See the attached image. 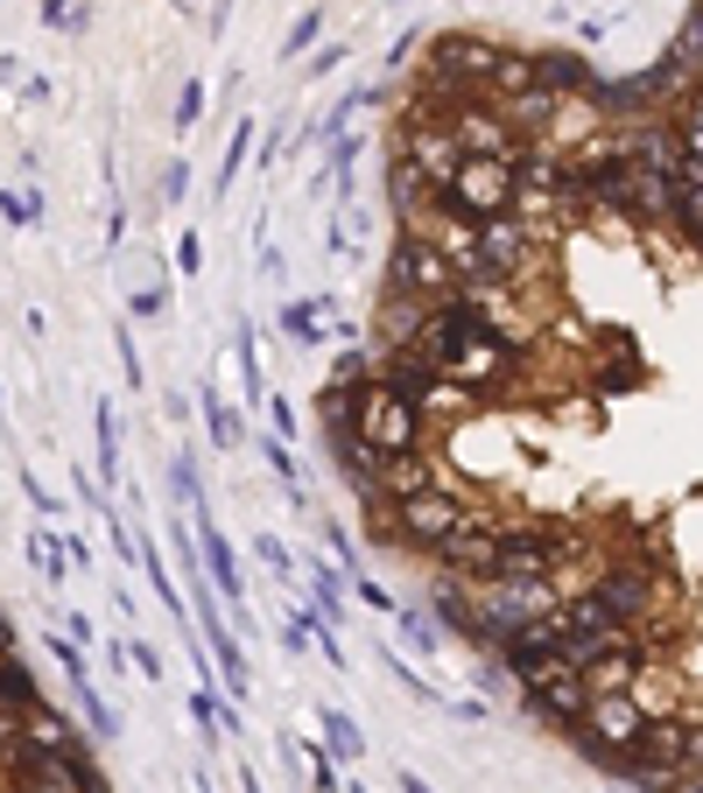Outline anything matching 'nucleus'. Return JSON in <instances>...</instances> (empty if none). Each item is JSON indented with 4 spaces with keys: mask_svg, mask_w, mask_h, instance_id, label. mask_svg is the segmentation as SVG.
Here are the masks:
<instances>
[{
    "mask_svg": "<svg viewBox=\"0 0 703 793\" xmlns=\"http://www.w3.org/2000/svg\"><path fill=\"white\" fill-rule=\"evenodd\" d=\"M324 429H352L366 450L402 457V450H429V421L415 415L408 394H394L387 379H359V386H324Z\"/></svg>",
    "mask_w": 703,
    "mask_h": 793,
    "instance_id": "nucleus-1",
    "label": "nucleus"
},
{
    "mask_svg": "<svg viewBox=\"0 0 703 793\" xmlns=\"http://www.w3.org/2000/svg\"><path fill=\"white\" fill-rule=\"evenodd\" d=\"M500 50L507 43H492V35H479V29H444V35L423 43V77H415V85L444 92L450 106L492 99V64H500Z\"/></svg>",
    "mask_w": 703,
    "mask_h": 793,
    "instance_id": "nucleus-2",
    "label": "nucleus"
},
{
    "mask_svg": "<svg viewBox=\"0 0 703 793\" xmlns=\"http://www.w3.org/2000/svg\"><path fill=\"white\" fill-rule=\"evenodd\" d=\"M387 302H423V309H444V302H458L465 296V281H458V267L444 260V246L429 239V232H402L394 239V254H387Z\"/></svg>",
    "mask_w": 703,
    "mask_h": 793,
    "instance_id": "nucleus-3",
    "label": "nucleus"
},
{
    "mask_svg": "<svg viewBox=\"0 0 703 793\" xmlns=\"http://www.w3.org/2000/svg\"><path fill=\"white\" fill-rule=\"evenodd\" d=\"M471 519V499L465 492H450V485H429V492H415V499H402V506H387V519H380V540H408V548H423V555H436L450 534H458Z\"/></svg>",
    "mask_w": 703,
    "mask_h": 793,
    "instance_id": "nucleus-4",
    "label": "nucleus"
},
{
    "mask_svg": "<svg viewBox=\"0 0 703 793\" xmlns=\"http://www.w3.org/2000/svg\"><path fill=\"white\" fill-rule=\"evenodd\" d=\"M514 162H492V154H465V169L436 190V204L450 211V218L479 225V218H500V211H514Z\"/></svg>",
    "mask_w": 703,
    "mask_h": 793,
    "instance_id": "nucleus-5",
    "label": "nucleus"
},
{
    "mask_svg": "<svg viewBox=\"0 0 703 793\" xmlns=\"http://www.w3.org/2000/svg\"><path fill=\"white\" fill-rule=\"evenodd\" d=\"M640 730H648V703H640V695H592V709H584V724L569 730V744H577L592 765H613V759H626V751L640 744Z\"/></svg>",
    "mask_w": 703,
    "mask_h": 793,
    "instance_id": "nucleus-6",
    "label": "nucleus"
},
{
    "mask_svg": "<svg viewBox=\"0 0 703 793\" xmlns=\"http://www.w3.org/2000/svg\"><path fill=\"white\" fill-rule=\"evenodd\" d=\"M394 154H402V162H408L423 183H436V190H444V183L465 169V148H458V133H450V127H402Z\"/></svg>",
    "mask_w": 703,
    "mask_h": 793,
    "instance_id": "nucleus-7",
    "label": "nucleus"
},
{
    "mask_svg": "<svg viewBox=\"0 0 703 793\" xmlns=\"http://www.w3.org/2000/svg\"><path fill=\"white\" fill-rule=\"evenodd\" d=\"M198 625H204V646H212V667L225 674V695H254V667H246V646H239V632H225V618H219V604L198 590Z\"/></svg>",
    "mask_w": 703,
    "mask_h": 793,
    "instance_id": "nucleus-8",
    "label": "nucleus"
},
{
    "mask_svg": "<svg viewBox=\"0 0 703 793\" xmlns=\"http://www.w3.org/2000/svg\"><path fill=\"white\" fill-rule=\"evenodd\" d=\"M528 703V717L535 724H548V730H577L584 724V709H592V688H584V674H556V682H542V688H528L521 695Z\"/></svg>",
    "mask_w": 703,
    "mask_h": 793,
    "instance_id": "nucleus-9",
    "label": "nucleus"
},
{
    "mask_svg": "<svg viewBox=\"0 0 703 793\" xmlns=\"http://www.w3.org/2000/svg\"><path fill=\"white\" fill-rule=\"evenodd\" d=\"M535 85H548L563 106H592L598 92V71L584 64L577 50H535Z\"/></svg>",
    "mask_w": 703,
    "mask_h": 793,
    "instance_id": "nucleus-10",
    "label": "nucleus"
},
{
    "mask_svg": "<svg viewBox=\"0 0 703 793\" xmlns=\"http://www.w3.org/2000/svg\"><path fill=\"white\" fill-rule=\"evenodd\" d=\"M429 485H444L429 450H402V457H387V463H380V513L402 506V499H415V492H429Z\"/></svg>",
    "mask_w": 703,
    "mask_h": 793,
    "instance_id": "nucleus-11",
    "label": "nucleus"
},
{
    "mask_svg": "<svg viewBox=\"0 0 703 793\" xmlns=\"http://www.w3.org/2000/svg\"><path fill=\"white\" fill-rule=\"evenodd\" d=\"M669 232L690 254L703 260V169H690L682 162V183H675V211H669Z\"/></svg>",
    "mask_w": 703,
    "mask_h": 793,
    "instance_id": "nucleus-12",
    "label": "nucleus"
},
{
    "mask_svg": "<svg viewBox=\"0 0 703 793\" xmlns=\"http://www.w3.org/2000/svg\"><path fill=\"white\" fill-rule=\"evenodd\" d=\"M35 709H43V703H35ZM35 709L0 703V780H8V772L29 759V717H35Z\"/></svg>",
    "mask_w": 703,
    "mask_h": 793,
    "instance_id": "nucleus-13",
    "label": "nucleus"
},
{
    "mask_svg": "<svg viewBox=\"0 0 703 793\" xmlns=\"http://www.w3.org/2000/svg\"><path fill=\"white\" fill-rule=\"evenodd\" d=\"M204 436H212V450H219V457L246 450V421H239V408H225L212 386H204Z\"/></svg>",
    "mask_w": 703,
    "mask_h": 793,
    "instance_id": "nucleus-14",
    "label": "nucleus"
},
{
    "mask_svg": "<svg viewBox=\"0 0 703 793\" xmlns=\"http://www.w3.org/2000/svg\"><path fill=\"white\" fill-rule=\"evenodd\" d=\"M317 730H324V759H338V765H359V751H366V738H359V724L345 717V709H324V717H317Z\"/></svg>",
    "mask_w": 703,
    "mask_h": 793,
    "instance_id": "nucleus-15",
    "label": "nucleus"
},
{
    "mask_svg": "<svg viewBox=\"0 0 703 793\" xmlns=\"http://www.w3.org/2000/svg\"><path fill=\"white\" fill-rule=\"evenodd\" d=\"M92 442H99V478L120 485V415H113V400H92Z\"/></svg>",
    "mask_w": 703,
    "mask_h": 793,
    "instance_id": "nucleus-16",
    "label": "nucleus"
},
{
    "mask_svg": "<svg viewBox=\"0 0 703 793\" xmlns=\"http://www.w3.org/2000/svg\"><path fill=\"white\" fill-rule=\"evenodd\" d=\"M310 597H317V618L324 625H345V583H338V569H324V562H310Z\"/></svg>",
    "mask_w": 703,
    "mask_h": 793,
    "instance_id": "nucleus-17",
    "label": "nucleus"
},
{
    "mask_svg": "<svg viewBox=\"0 0 703 793\" xmlns=\"http://www.w3.org/2000/svg\"><path fill=\"white\" fill-rule=\"evenodd\" d=\"M0 703H22V709H35L43 703V682L29 674V661L14 653V661H0Z\"/></svg>",
    "mask_w": 703,
    "mask_h": 793,
    "instance_id": "nucleus-18",
    "label": "nucleus"
},
{
    "mask_svg": "<svg viewBox=\"0 0 703 793\" xmlns=\"http://www.w3.org/2000/svg\"><path fill=\"white\" fill-rule=\"evenodd\" d=\"M29 562L43 583H64L71 576V555H64V534H29Z\"/></svg>",
    "mask_w": 703,
    "mask_h": 793,
    "instance_id": "nucleus-19",
    "label": "nucleus"
},
{
    "mask_svg": "<svg viewBox=\"0 0 703 793\" xmlns=\"http://www.w3.org/2000/svg\"><path fill=\"white\" fill-rule=\"evenodd\" d=\"M275 323H281L296 344H324V309H317V302H281Z\"/></svg>",
    "mask_w": 703,
    "mask_h": 793,
    "instance_id": "nucleus-20",
    "label": "nucleus"
},
{
    "mask_svg": "<svg viewBox=\"0 0 703 793\" xmlns=\"http://www.w3.org/2000/svg\"><path fill=\"white\" fill-rule=\"evenodd\" d=\"M71 695H78V709H85L92 738H120V709H106V695H99V682H78V688H71Z\"/></svg>",
    "mask_w": 703,
    "mask_h": 793,
    "instance_id": "nucleus-21",
    "label": "nucleus"
},
{
    "mask_svg": "<svg viewBox=\"0 0 703 793\" xmlns=\"http://www.w3.org/2000/svg\"><path fill=\"white\" fill-rule=\"evenodd\" d=\"M246 154H254V120H239V127H233V141H225V162H219V176H212V190H219V197L233 190V176L246 169Z\"/></svg>",
    "mask_w": 703,
    "mask_h": 793,
    "instance_id": "nucleus-22",
    "label": "nucleus"
},
{
    "mask_svg": "<svg viewBox=\"0 0 703 793\" xmlns=\"http://www.w3.org/2000/svg\"><path fill=\"white\" fill-rule=\"evenodd\" d=\"M669 50H675L682 64H690V71L703 77V0H696L690 14H682V29H675V43H669Z\"/></svg>",
    "mask_w": 703,
    "mask_h": 793,
    "instance_id": "nucleus-23",
    "label": "nucleus"
},
{
    "mask_svg": "<svg viewBox=\"0 0 703 793\" xmlns=\"http://www.w3.org/2000/svg\"><path fill=\"white\" fill-rule=\"evenodd\" d=\"M233 358H239V379H246V394H260V352H254V323H233Z\"/></svg>",
    "mask_w": 703,
    "mask_h": 793,
    "instance_id": "nucleus-24",
    "label": "nucleus"
},
{
    "mask_svg": "<svg viewBox=\"0 0 703 793\" xmlns=\"http://www.w3.org/2000/svg\"><path fill=\"white\" fill-rule=\"evenodd\" d=\"M50 661H56V674H64L71 688H78V682H92V661H85V646L56 640V625H50Z\"/></svg>",
    "mask_w": 703,
    "mask_h": 793,
    "instance_id": "nucleus-25",
    "label": "nucleus"
},
{
    "mask_svg": "<svg viewBox=\"0 0 703 793\" xmlns=\"http://www.w3.org/2000/svg\"><path fill=\"white\" fill-rule=\"evenodd\" d=\"M0 218H8L14 232H29L35 218H43V197H35V190H0Z\"/></svg>",
    "mask_w": 703,
    "mask_h": 793,
    "instance_id": "nucleus-26",
    "label": "nucleus"
},
{
    "mask_svg": "<svg viewBox=\"0 0 703 793\" xmlns=\"http://www.w3.org/2000/svg\"><path fill=\"white\" fill-rule=\"evenodd\" d=\"M204 99H212V92H204V77H190V85L177 92V120H169V127H177V133L204 127Z\"/></svg>",
    "mask_w": 703,
    "mask_h": 793,
    "instance_id": "nucleus-27",
    "label": "nucleus"
},
{
    "mask_svg": "<svg viewBox=\"0 0 703 793\" xmlns=\"http://www.w3.org/2000/svg\"><path fill=\"white\" fill-rule=\"evenodd\" d=\"M169 492H177V506H190V513L204 506V492H198V463H190V457H169Z\"/></svg>",
    "mask_w": 703,
    "mask_h": 793,
    "instance_id": "nucleus-28",
    "label": "nucleus"
},
{
    "mask_svg": "<svg viewBox=\"0 0 703 793\" xmlns=\"http://www.w3.org/2000/svg\"><path fill=\"white\" fill-rule=\"evenodd\" d=\"M127 317H141V323L169 317V288H135V296H127Z\"/></svg>",
    "mask_w": 703,
    "mask_h": 793,
    "instance_id": "nucleus-29",
    "label": "nucleus"
},
{
    "mask_svg": "<svg viewBox=\"0 0 703 793\" xmlns=\"http://www.w3.org/2000/svg\"><path fill=\"white\" fill-rule=\"evenodd\" d=\"M380 661H387V674H394V682H402L408 695H423V703H436V688H429V682H423V674H415L408 661H394V646H380Z\"/></svg>",
    "mask_w": 703,
    "mask_h": 793,
    "instance_id": "nucleus-30",
    "label": "nucleus"
},
{
    "mask_svg": "<svg viewBox=\"0 0 703 793\" xmlns=\"http://www.w3.org/2000/svg\"><path fill=\"white\" fill-rule=\"evenodd\" d=\"M394 625H402V640H408L415 653H436V625H429V618H415V611H402V618H394Z\"/></svg>",
    "mask_w": 703,
    "mask_h": 793,
    "instance_id": "nucleus-31",
    "label": "nucleus"
},
{
    "mask_svg": "<svg viewBox=\"0 0 703 793\" xmlns=\"http://www.w3.org/2000/svg\"><path fill=\"white\" fill-rule=\"evenodd\" d=\"M43 29H85L78 0H43Z\"/></svg>",
    "mask_w": 703,
    "mask_h": 793,
    "instance_id": "nucleus-32",
    "label": "nucleus"
},
{
    "mask_svg": "<svg viewBox=\"0 0 703 793\" xmlns=\"http://www.w3.org/2000/svg\"><path fill=\"white\" fill-rule=\"evenodd\" d=\"M317 29H324V14H317V8H310V14H302V22L289 29V43H281V56H302V50H310V43H317Z\"/></svg>",
    "mask_w": 703,
    "mask_h": 793,
    "instance_id": "nucleus-33",
    "label": "nucleus"
},
{
    "mask_svg": "<svg viewBox=\"0 0 703 793\" xmlns=\"http://www.w3.org/2000/svg\"><path fill=\"white\" fill-rule=\"evenodd\" d=\"M254 555H260V562H268L275 576H289V569H296V555H289V548H281V540H275V534H260V540H254Z\"/></svg>",
    "mask_w": 703,
    "mask_h": 793,
    "instance_id": "nucleus-34",
    "label": "nucleus"
},
{
    "mask_svg": "<svg viewBox=\"0 0 703 793\" xmlns=\"http://www.w3.org/2000/svg\"><path fill=\"white\" fill-rule=\"evenodd\" d=\"M190 197V162H169L162 169V204H183Z\"/></svg>",
    "mask_w": 703,
    "mask_h": 793,
    "instance_id": "nucleus-35",
    "label": "nucleus"
},
{
    "mask_svg": "<svg viewBox=\"0 0 703 793\" xmlns=\"http://www.w3.org/2000/svg\"><path fill=\"white\" fill-rule=\"evenodd\" d=\"M113 344H120V373H127V386H141V379H148V365H141V352H135V337L120 331Z\"/></svg>",
    "mask_w": 703,
    "mask_h": 793,
    "instance_id": "nucleus-36",
    "label": "nucleus"
},
{
    "mask_svg": "<svg viewBox=\"0 0 703 793\" xmlns=\"http://www.w3.org/2000/svg\"><path fill=\"white\" fill-rule=\"evenodd\" d=\"M64 640L71 646H92V640H99V625H92L85 611H64Z\"/></svg>",
    "mask_w": 703,
    "mask_h": 793,
    "instance_id": "nucleus-37",
    "label": "nucleus"
},
{
    "mask_svg": "<svg viewBox=\"0 0 703 793\" xmlns=\"http://www.w3.org/2000/svg\"><path fill=\"white\" fill-rule=\"evenodd\" d=\"M177 267H183V275H198V267H204V239H198V232H183V239H177Z\"/></svg>",
    "mask_w": 703,
    "mask_h": 793,
    "instance_id": "nucleus-38",
    "label": "nucleus"
},
{
    "mask_svg": "<svg viewBox=\"0 0 703 793\" xmlns=\"http://www.w3.org/2000/svg\"><path fill=\"white\" fill-rule=\"evenodd\" d=\"M338 64H345V43H324V50H317V56H310L302 71H310V77H331Z\"/></svg>",
    "mask_w": 703,
    "mask_h": 793,
    "instance_id": "nucleus-39",
    "label": "nucleus"
},
{
    "mask_svg": "<svg viewBox=\"0 0 703 793\" xmlns=\"http://www.w3.org/2000/svg\"><path fill=\"white\" fill-rule=\"evenodd\" d=\"M22 492H29V506H35V513H64V506H56V499H50V485H43V478H35V471H22Z\"/></svg>",
    "mask_w": 703,
    "mask_h": 793,
    "instance_id": "nucleus-40",
    "label": "nucleus"
},
{
    "mask_svg": "<svg viewBox=\"0 0 703 793\" xmlns=\"http://www.w3.org/2000/svg\"><path fill=\"white\" fill-rule=\"evenodd\" d=\"M310 786L317 793H338V765L324 759V744H317V759H310Z\"/></svg>",
    "mask_w": 703,
    "mask_h": 793,
    "instance_id": "nucleus-41",
    "label": "nucleus"
},
{
    "mask_svg": "<svg viewBox=\"0 0 703 793\" xmlns=\"http://www.w3.org/2000/svg\"><path fill=\"white\" fill-rule=\"evenodd\" d=\"M281 646H289V653H302V646H310V611H296L289 625H281Z\"/></svg>",
    "mask_w": 703,
    "mask_h": 793,
    "instance_id": "nucleus-42",
    "label": "nucleus"
},
{
    "mask_svg": "<svg viewBox=\"0 0 703 793\" xmlns=\"http://www.w3.org/2000/svg\"><path fill=\"white\" fill-rule=\"evenodd\" d=\"M120 239H127V204H113L106 211V246H120Z\"/></svg>",
    "mask_w": 703,
    "mask_h": 793,
    "instance_id": "nucleus-43",
    "label": "nucleus"
},
{
    "mask_svg": "<svg viewBox=\"0 0 703 793\" xmlns=\"http://www.w3.org/2000/svg\"><path fill=\"white\" fill-rule=\"evenodd\" d=\"M135 667L148 674V682H162V653L156 646H135Z\"/></svg>",
    "mask_w": 703,
    "mask_h": 793,
    "instance_id": "nucleus-44",
    "label": "nucleus"
},
{
    "mask_svg": "<svg viewBox=\"0 0 703 793\" xmlns=\"http://www.w3.org/2000/svg\"><path fill=\"white\" fill-rule=\"evenodd\" d=\"M402 793H429V780L423 772H402Z\"/></svg>",
    "mask_w": 703,
    "mask_h": 793,
    "instance_id": "nucleus-45",
    "label": "nucleus"
},
{
    "mask_svg": "<svg viewBox=\"0 0 703 793\" xmlns=\"http://www.w3.org/2000/svg\"><path fill=\"white\" fill-rule=\"evenodd\" d=\"M239 793H260V780H254V772H239Z\"/></svg>",
    "mask_w": 703,
    "mask_h": 793,
    "instance_id": "nucleus-46",
    "label": "nucleus"
},
{
    "mask_svg": "<svg viewBox=\"0 0 703 793\" xmlns=\"http://www.w3.org/2000/svg\"><path fill=\"white\" fill-rule=\"evenodd\" d=\"M338 793H366V786H359V780H345V786H338Z\"/></svg>",
    "mask_w": 703,
    "mask_h": 793,
    "instance_id": "nucleus-47",
    "label": "nucleus"
},
{
    "mask_svg": "<svg viewBox=\"0 0 703 793\" xmlns=\"http://www.w3.org/2000/svg\"><path fill=\"white\" fill-rule=\"evenodd\" d=\"M690 99H696V106H703V77H696V92H690Z\"/></svg>",
    "mask_w": 703,
    "mask_h": 793,
    "instance_id": "nucleus-48",
    "label": "nucleus"
},
{
    "mask_svg": "<svg viewBox=\"0 0 703 793\" xmlns=\"http://www.w3.org/2000/svg\"><path fill=\"white\" fill-rule=\"evenodd\" d=\"M387 8H402V0H387Z\"/></svg>",
    "mask_w": 703,
    "mask_h": 793,
    "instance_id": "nucleus-49",
    "label": "nucleus"
}]
</instances>
